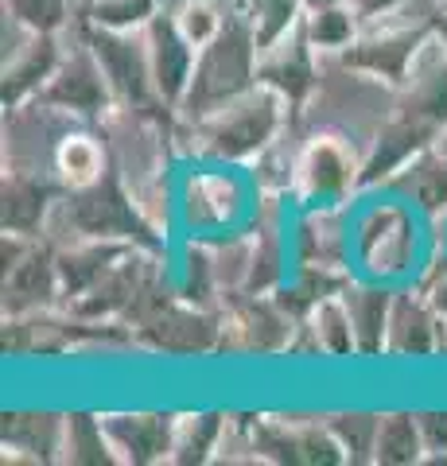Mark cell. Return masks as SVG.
Instances as JSON below:
<instances>
[{
    "mask_svg": "<svg viewBox=\"0 0 447 466\" xmlns=\"http://www.w3.org/2000/svg\"><path fill=\"white\" fill-rule=\"evenodd\" d=\"M292 116L296 109L288 106L284 94L257 82L253 90H245L203 121H179L176 116L171 144H176V152L207 159V164H253L284 133Z\"/></svg>",
    "mask_w": 447,
    "mask_h": 466,
    "instance_id": "1",
    "label": "cell"
},
{
    "mask_svg": "<svg viewBox=\"0 0 447 466\" xmlns=\"http://www.w3.org/2000/svg\"><path fill=\"white\" fill-rule=\"evenodd\" d=\"M393 101H397V86L373 78L366 70L346 66L335 55H323L320 82H315L311 97L296 116L308 133H339L354 140L362 152H370L378 128L393 113Z\"/></svg>",
    "mask_w": 447,
    "mask_h": 466,
    "instance_id": "2",
    "label": "cell"
},
{
    "mask_svg": "<svg viewBox=\"0 0 447 466\" xmlns=\"http://www.w3.org/2000/svg\"><path fill=\"white\" fill-rule=\"evenodd\" d=\"M257 58H261V39L241 8V0L229 12V20L218 35H214L195 58L191 86H187L183 101L176 106L179 121H203V116L218 113L234 97L257 86Z\"/></svg>",
    "mask_w": 447,
    "mask_h": 466,
    "instance_id": "3",
    "label": "cell"
},
{
    "mask_svg": "<svg viewBox=\"0 0 447 466\" xmlns=\"http://www.w3.org/2000/svg\"><path fill=\"white\" fill-rule=\"evenodd\" d=\"M362 159L366 152L339 133H308L296 159L292 198L315 207V202H346L362 191Z\"/></svg>",
    "mask_w": 447,
    "mask_h": 466,
    "instance_id": "4",
    "label": "cell"
},
{
    "mask_svg": "<svg viewBox=\"0 0 447 466\" xmlns=\"http://www.w3.org/2000/svg\"><path fill=\"white\" fill-rule=\"evenodd\" d=\"M66 55L59 70L51 75V82L43 86V101H51V106L66 109L70 116H78L86 125H97L102 116L117 106V97L109 90V78L102 63H97V55L90 51V43L82 39V20L66 32Z\"/></svg>",
    "mask_w": 447,
    "mask_h": 466,
    "instance_id": "5",
    "label": "cell"
},
{
    "mask_svg": "<svg viewBox=\"0 0 447 466\" xmlns=\"http://www.w3.org/2000/svg\"><path fill=\"white\" fill-rule=\"evenodd\" d=\"M82 39L90 43L97 55L109 90L117 97V106H156V82H152V63H148V39L140 32H121V27H102L86 20L82 12Z\"/></svg>",
    "mask_w": 447,
    "mask_h": 466,
    "instance_id": "6",
    "label": "cell"
},
{
    "mask_svg": "<svg viewBox=\"0 0 447 466\" xmlns=\"http://www.w3.org/2000/svg\"><path fill=\"white\" fill-rule=\"evenodd\" d=\"M320 63L323 58L311 47V39L304 32V16H300L288 32H280L277 39L261 47V58H257V82H265L277 94H284L288 106L300 113L304 101L311 97L315 82H320Z\"/></svg>",
    "mask_w": 447,
    "mask_h": 466,
    "instance_id": "7",
    "label": "cell"
},
{
    "mask_svg": "<svg viewBox=\"0 0 447 466\" xmlns=\"http://www.w3.org/2000/svg\"><path fill=\"white\" fill-rule=\"evenodd\" d=\"M354 253L366 265L370 280H397V276H405L416 257V233L409 226V214L397 207L370 210L354 226Z\"/></svg>",
    "mask_w": 447,
    "mask_h": 466,
    "instance_id": "8",
    "label": "cell"
},
{
    "mask_svg": "<svg viewBox=\"0 0 447 466\" xmlns=\"http://www.w3.org/2000/svg\"><path fill=\"white\" fill-rule=\"evenodd\" d=\"M183 222L195 233H229L245 214V191L234 171H195L183 183Z\"/></svg>",
    "mask_w": 447,
    "mask_h": 466,
    "instance_id": "9",
    "label": "cell"
},
{
    "mask_svg": "<svg viewBox=\"0 0 447 466\" xmlns=\"http://www.w3.org/2000/svg\"><path fill=\"white\" fill-rule=\"evenodd\" d=\"M432 32H436V27H428V32H385V27H362L358 39L335 58H342V63L354 66V70H366V75L381 78L389 86H401L409 78L416 55H421L424 39Z\"/></svg>",
    "mask_w": 447,
    "mask_h": 466,
    "instance_id": "10",
    "label": "cell"
},
{
    "mask_svg": "<svg viewBox=\"0 0 447 466\" xmlns=\"http://www.w3.org/2000/svg\"><path fill=\"white\" fill-rule=\"evenodd\" d=\"M292 249L300 265L315 268H350V222L342 202H315L292 226Z\"/></svg>",
    "mask_w": 447,
    "mask_h": 466,
    "instance_id": "11",
    "label": "cell"
},
{
    "mask_svg": "<svg viewBox=\"0 0 447 466\" xmlns=\"http://www.w3.org/2000/svg\"><path fill=\"white\" fill-rule=\"evenodd\" d=\"M144 39H148V63H152V82H156V97L164 106L176 109L187 86H191V70H195V58L198 51L183 39V32L176 27V20L160 12L148 27H144Z\"/></svg>",
    "mask_w": 447,
    "mask_h": 466,
    "instance_id": "12",
    "label": "cell"
},
{
    "mask_svg": "<svg viewBox=\"0 0 447 466\" xmlns=\"http://www.w3.org/2000/svg\"><path fill=\"white\" fill-rule=\"evenodd\" d=\"M63 187L55 175L5 171V229L24 238H43L51 210L59 207Z\"/></svg>",
    "mask_w": 447,
    "mask_h": 466,
    "instance_id": "13",
    "label": "cell"
},
{
    "mask_svg": "<svg viewBox=\"0 0 447 466\" xmlns=\"http://www.w3.org/2000/svg\"><path fill=\"white\" fill-rule=\"evenodd\" d=\"M66 43H70L66 35H39L36 32L16 55L5 58V90H0L5 109H16L24 101L43 94V86L51 82V75L63 63Z\"/></svg>",
    "mask_w": 447,
    "mask_h": 466,
    "instance_id": "14",
    "label": "cell"
},
{
    "mask_svg": "<svg viewBox=\"0 0 447 466\" xmlns=\"http://www.w3.org/2000/svg\"><path fill=\"white\" fill-rule=\"evenodd\" d=\"M432 350H447V323L421 291H397L393 315H389V339L385 354H412L424 358Z\"/></svg>",
    "mask_w": 447,
    "mask_h": 466,
    "instance_id": "15",
    "label": "cell"
},
{
    "mask_svg": "<svg viewBox=\"0 0 447 466\" xmlns=\"http://www.w3.org/2000/svg\"><path fill=\"white\" fill-rule=\"evenodd\" d=\"M117 462H164L176 443V416L140 412V416H102Z\"/></svg>",
    "mask_w": 447,
    "mask_h": 466,
    "instance_id": "16",
    "label": "cell"
},
{
    "mask_svg": "<svg viewBox=\"0 0 447 466\" xmlns=\"http://www.w3.org/2000/svg\"><path fill=\"white\" fill-rule=\"evenodd\" d=\"M393 296L385 280H354L350 288L342 291L346 308H350V323H354V342L358 354L373 358L385 354V339H389V315H393Z\"/></svg>",
    "mask_w": 447,
    "mask_h": 466,
    "instance_id": "17",
    "label": "cell"
},
{
    "mask_svg": "<svg viewBox=\"0 0 447 466\" xmlns=\"http://www.w3.org/2000/svg\"><path fill=\"white\" fill-rule=\"evenodd\" d=\"M109 171H113V159L106 148V137L86 125L70 128L59 144V152H55V179H59L63 191H86L97 179H106Z\"/></svg>",
    "mask_w": 447,
    "mask_h": 466,
    "instance_id": "18",
    "label": "cell"
},
{
    "mask_svg": "<svg viewBox=\"0 0 447 466\" xmlns=\"http://www.w3.org/2000/svg\"><path fill=\"white\" fill-rule=\"evenodd\" d=\"M389 187H401L416 207L424 210H447V156L440 148H428L397 171Z\"/></svg>",
    "mask_w": 447,
    "mask_h": 466,
    "instance_id": "19",
    "label": "cell"
},
{
    "mask_svg": "<svg viewBox=\"0 0 447 466\" xmlns=\"http://www.w3.org/2000/svg\"><path fill=\"white\" fill-rule=\"evenodd\" d=\"M373 462H381V466L424 462V435H421V424H416L412 412H385V416H378Z\"/></svg>",
    "mask_w": 447,
    "mask_h": 466,
    "instance_id": "20",
    "label": "cell"
},
{
    "mask_svg": "<svg viewBox=\"0 0 447 466\" xmlns=\"http://www.w3.org/2000/svg\"><path fill=\"white\" fill-rule=\"evenodd\" d=\"M308 323H311V334H315V342H320L323 354H330V358L358 354L350 308H346L342 296H327V299H320V303H311Z\"/></svg>",
    "mask_w": 447,
    "mask_h": 466,
    "instance_id": "21",
    "label": "cell"
},
{
    "mask_svg": "<svg viewBox=\"0 0 447 466\" xmlns=\"http://www.w3.org/2000/svg\"><path fill=\"white\" fill-rule=\"evenodd\" d=\"M226 431V416H176V443H171V459L168 462H210L218 455Z\"/></svg>",
    "mask_w": 447,
    "mask_h": 466,
    "instance_id": "22",
    "label": "cell"
},
{
    "mask_svg": "<svg viewBox=\"0 0 447 466\" xmlns=\"http://www.w3.org/2000/svg\"><path fill=\"white\" fill-rule=\"evenodd\" d=\"M82 0H5V16L20 20L39 35H66L82 20Z\"/></svg>",
    "mask_w": 447,
    "mask_h": 466,
    "instance_id": "23",
    "label": "cell"
},
{
    "mask_svg": "<svg viewBox=\"0 0 447 466\" xmlns=\"http://www.w3.org/2000/svg\"><path fill=\"white\" fill-rule=\"evenodd\" d=\"M63 459L66 462H117L102 416H66L63 420Z\"/></svg>",
    "mask_w": 447,
    "mask_h": 466,
    "instance_id": "24",
    "label": "cell"
},
{
    "mask_svg": "<svg viewBox=\"0 0 447 466\" xmlns=\"http://www.w3.org/2000/svg\"><path fill=\"white\" fill-rule=\"evenodd\" d=\"M304 32L311 39V47L323 55H342L362 32V20L346 8V0L335 8H320V12H304Z\"/></svg>",
    "mask_w": 447,
    "mask_h": 466,
    "instance_id": "25",
    "label": "cell"
},
{
    "mask_svg": "<svg viewBox=\"0 0 447 466\" xmlns=\"http://www.w3.org/2000/svg\"><path fill=\"white\" fill-rule=\"evenodd\" d=\"M160 16V0H90L86 20L102 27H121V32H140Z\"/></svg>",
    "mask_w": 447,
    "mask_h": 466,
    "instance_id": "26",
    "label": "cell"
},
{
    "mask_svg": "<svg viewBox=\"0 0 447 466\" xmlns=\"http://www.w3.org/2000/svg\"><path fill=\"white\" fill-rule=\"evenodd\" d=\"M327 428H330V435H335V443L342 447L346 462H373V440H378V416L350 412V416H335Z\"/></svg>",
    "mask_w": 447,
    "mask_h": 466,
    "instance_id": "27",
    "label": "cell"
},
{
    "mask_svg": "<svg viewBox=\"0 0 447 466\" xmlns=\"http://www.w3.org/2000/svg\"><path fill=\"white\" fill-rule=\"evenodd\" d=\"M424 435V462H447V412H416Z\"/></svg>",
    "mask_w": 447,
    "mask_h": 466,
    "instance_id": "28",
    "label": "cell"
},
{
    "mask_svg": "<svg viewBox=\"0 0 447 466\" xmlns=\"http://www.w3.org/2000/svg\"><path fill=\"white\" fill-rule=\"evenodd\" d=\"M416 291H421L432 308H436V315L447 323V260L443 265H428L424 276L416 280Z\"/></svg>",
    "mask_w": 447,
    "mask_h": 466,
    "instance_id": "29",
    "label": "cell"
},
{
    "mask_svg": "<svg viewBox=\"0 0 447 466\" xmlns=\"http://www.w3.org/2000/svg\"><path fill=\"white\" fill-rule=\"evenodd\" d=\"M393 5H397V0H346V8H350V12H354V16L362 20V24H370V20L385 16V12L393 8Z\"/></svg>",
    "mask_w": 447,
    "mask_h": 466,
    "instance_id": "30",
    "label": "cell"
},
{
    "mask_svg": "<svg viewBox=\"0 0 447 466\" xmlns=\"http://www.w3.org/2000/svg\"><path fill=\"white\" fill-rule=\"evenodd\" d=\"M335 5H342V0H300V8H304V12H320V8H335Z\"/></svg>",
    "mask_w": 447,
    "mask_h": 466,
    "instance_id": "31",
    "label": "cell"
},
{
    "mask_svg": "<svg viewBox=\"0 0 447 466\" xmlns=\"http://www.w3.org/2000/svg\"><path fill=\"white\" fill-rule=\"evenodd\" d=\"M436 35H440V39L447 43V8L440 12V20H436Z\"/></svg>",
    "mask_w": 447,
    "mask_h": 466,
    "instance_id": "32",
    "label": "cell"
},
{
    "mask_svg": "<svg viewBox=\"0 0 447 466\" xmlns=\"http://www.w3.org/2000/svg\"><path fill=\"white\" fill-rule=\"evenodd\" d=\"M82 5H90V0H82Z\"/></svg>",
    "mask_w": 447,
    "mask_h": 466,
    "instance_id": "33",
    "label": "cell"
}]
</instances>
